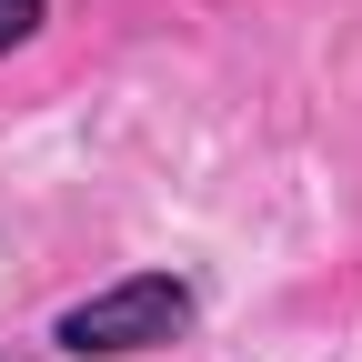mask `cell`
Here are the masks:
<instances>
[{
  "mask_svg": "<svg viewBox=\"0 0 362 362\" xmlns=\"http://www.w3.org/2000/svg\"><path fill=\"white\" fill-rule=\"evenodd\" d=\"M181 332H192V282H171V272H131V282L71 302L51 322V342L71 362H131V352H161Z\"/></svg>",
  "mask_w": 362,
  "mask_h": 362,
  "instance_id": "obj_1",
  "label": "cell"
},
{
  "mask_svg": "<svg viewBox=\"0 0 362 362\" xmlns=\"http://www.w3.org/2000/svg\"><path fill=\"white\" fill-rule=\"evenodd\" d=\"M40 21H51V0H0V51H21Z\"/></svg>",
  "mask_w": 362,
  "mask_h": 362,
  "instance_id": "obj_2",
  "label": "cell"
}]
</instances>
